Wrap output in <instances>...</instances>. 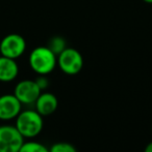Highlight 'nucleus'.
Listing matches in <instances>:
<instances>
[{"instance_id":"ddd939ff","label":"nucleus","mask_w":152,"mask_h":152,"mask_svg":"<svg viewBox=\"0 0 152 152\" xmlns=\"http://www.w3.org/2000/svg\"><path fill=\"white\" fill-rule=\"evenodd\" d=\"M35 81H36V83H37V85L39 86V88L41 89V91L46 90V89L48 88L49 80L46 76H44V75H39V77L36 79Z\"/></svg>"},{"instance_id":"f03ea898","label":"nucleus","mask_w":152,"mask_h":152,"mask_svg":"<svg viewBox=\"0 0 152 152\" xmlns=\"http://www.w3.org/2000/svg\"><path fill=\"white\" fill-rule=\"evenodd\" d=\"M15 126L24 139L35 138L40 134L44 127L43 116L36 110L21 111L16 117Z\"/></svg>"},{"instance_id":"20e7f679","label":"nucleus","mask_w":152,"mask_h":152,"mask_svg":"<svg viewBox=\"0 0 152 152\" xmlns=\"http://www.w3.org/2000/svg\"><path fill=\"white\" fill-rule=\"evenodd\" d=\"M24 138L15 125H0V152H19Z\"/></svg>"},{"instance_id":"6e6552de","label":"nucleus","mask_w":152,"mask_h":152,"mask_svg":"<svg viewBox=\"0 0 152 152\" xmlns=\"http://www.w3.org/2000/svg\"><path fill=\"white\" fill-rule=\"evenodd\" d=\"M36 111L44 116H50L56 111L57 106H59V100L56 96L50 92H41L35 102Z\"/></svg>"},{"instance_id":"f8f14e48","label":"nucleus","mask_w":152,"mask_h":152,"mask_svg":"<svg viewBox=\"0 0 152 152\" xmlns=\"http://www.w3.org/2000/svg\"><path fill=\"white\" fill-rule=\"evenodd\" d=\"M50 152H77L75 146L67 142H59L51 145L49 148Z\"/></svg>"},{"instance_id":"1a4fd4ad","label":"nucleus","mask_w":152,"mask_h":152,"mask_svg":"<svg viewBox=\"0 0 152 152\" xmlns=\"http://www.w3.org/2000/svg\"><path fill=\"white\" fill-rule=\"evenodd\" d=\"M19 75V66L15 59L0 55V82L14 81Z\"/></svg>"},{"instance_id":"9b49d317","label":"nucleus","mask_w":152,"mask_h":152,"mask_svg":"<svg viewBox=\"0 0 152 152\" xmlns=\"http://www.w3.org/2000/svg\"><path fill=\"white\" fill-rule=\"evenodd\" d=\"M19 152H50L49 148H47L45 145L41 144L35 141H29V142H24L22 147L20 148Z\"/></svg>"},{"instance_id":"7ed1b4c3","label":"nucleus","mask_w":152,"mask_h":152,"mask_svg":"<svg viewBox=\"0 0 152 152\" xmlns=\"http://www.w3.org/2000/svg\"><path fill=\"white\" fill-rule=\"evenodd\" d=\"M57 65L66 75L74 76L80 72L83 67V58L78 50L74 48H66L57 55Z\"/></svg>"},{"instance_id":"423d86ee","label":"nucleus","mask_w":152,"mask_h":152,"mask_svg":"<svg viewBox=\"0 0 152 152\" xmlns=\"http://www.w3.org/2000/svg\"><path fill=\"white\" fill-rule=\"evenodd\" d=\"M41 92L42 91L35 80H22L15 86L14 95L22 104H33L36 102Z\"/></svg>"},{"instance_id":"dca6fc26","label":"nucleus","mask_w":152,"mask_h":152,"mask_svg":"<svg viewBox=\"0 0 152 152\" xmlns=\"http://www.w3.org/2000/svg\"><path fill=\"white\" fill-rule=\"evenodd\" d=\"M151 129H152V125H151Z\"/></svg>"},{"instance_id":"4468645a","label":"nucleus","mask_w":152,"mask_h":152,"mask_svg":"<svg viewBox=\"0 0 152 152\" xmlns=\"http://www.w3.org/2000/svg\"><path fill=\"white\" fill-rule=\"evenodd\" d=\"M144 152H152V142L147 144V146L144 149Z\"/></svg>"},{"instance_id":"f257e3e1","label":"nucleus","mask_w":152,"mask_h":152,"mask_svg":"<svg viewBox=\"0 0 152 152\" xmlns=\"http://www.w3.org/2000/svg\"><path fill=\"white\" fill-rule=\"evenodd\" d=\"M29 66L38 75L47 76L57 65V56L48 47H37L29 54Z\"/></svg>"},{"instance_id":"0eeeda50","label":"nucleus","mask_w":152,"mask_h":152,"mask_svg":"<svg viewBox=\"0 0 152 152\" xmlns=\"http://www.w3.org/2000/svg\"><path fill=\"white\" fill-rule=\"evenodd\" d=\"M22 111V104L13 94H3L0 96V120L8 121L16 119Z\"/></svg>"},{"instance_id":"39448f33","label":"nucleus","mask_w":152,"mask_h":152,"mask_svg":"<svg viewBox=\"0 0 152 152\" xmlns=\"http://www.w3.org/2000/svg\"><path fill=\"white\" fill-rule=\"evenodd\" d=\"M25 50H26V40L20 34H7L0 42V54L2 56L16 60L24 54Z\"/></svg>"},{"instance_id":"2eb2a0df","label":"nucleus","mask_w":152,"mask_h":152,"mask_svg":"<svg viewBox=\"0 0 152 152\" xmlns=\"http://www.w3.org/2000/svg\"><path fill=\"white\" fill-rule=\"evenodd\" d=\"M144 2H146V3H149V4H152V0H143Z\"/></svg>"},{"instance_id":"9d476101","label":"nucleus","mask_w":152,"mask_h":152,"mask_svg":"<svg viewBox=\"0 0 152 152\" xmlns=\"http://www.w3.org/2000/svg\"><path fill=\"white\" fill-rule=\"evenodd\" d=\"M47 47L57 56L67 48V42L63 36H53L49 39Z\"/></svg>"}]
</instances>
